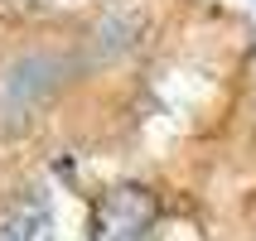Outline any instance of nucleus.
<instances>
[{"label":"nucleus","mask_w":256,"mask_h":241,"mask_svg":"<svg viewBox=\"0 0 256 241\" xmlns=\"http://www.w3.org/2000/svg\"><path fill=\"white\" fill-rule=\"evenodd\" d=\"M160 222V198L145 184H116L92 208V241H150Z\"/></svg>","instance_id":"1"},{"label":"nucleus","mask_w":256,"mask_h":241,"mask_svg":"<svg viewBox=\"0 0 256 241\" xmlns=\"http://www.w3.org/2000/svg\"><path fill=\"white\" fill-rule=\"evenodd\" d=\"M0 241H54V213L39 188H29L0 213Z\"/></svg>","instance_id":"2"}]
</instances>
